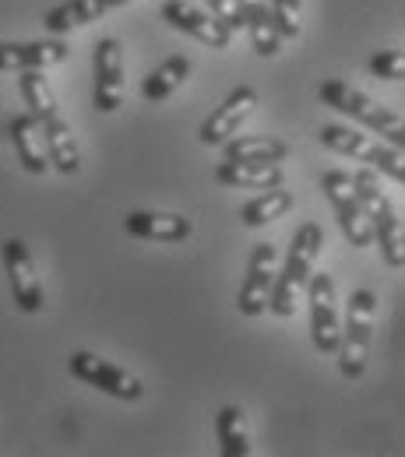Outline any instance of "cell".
Returning <instances> with one entry per match:
<instances>
[{
	"label": "cell",
	"instance_id": "cell-23",
	"mask_svg": "<svg viewBox=\"0 0 405 457\" xmlns=\"http://www.w3.org/2000/svg\"><path fill=\"white\" fill-rule=\"evenodd\" d=\"M215 436H219V451L223 457H247L250 454V429L247 419L236 404H226L215 415Z\"/></svg>",
	"mask_w": 405,
	"mask_h": 457
},
{
	"label": "cell",
	"instance_id": "cell-7",
	"mask_svg": "<svg viewBox=\"0 0 405 457\" xmlns=\"http://www.w3.org/2000/svg\"><path fill=\"white\" fill-rule=\"evenodd\" d=\"M310 295V338L321 355H335L339 338H342V320H339V295H335V278L328 271L310 275L307 282Z\"/></svg>",
	"mask_w": 405,
	"mask_h": 457
},
{
	"label": "cell",
	"instance_id": "cell-21",
	"mask_svg": "<svg viewBox=\"0 0 405 457\" xmlns=\"http://www.w3.org/2000/svg\"><path fill=\"white\" fill-rule=\"evenodd\" d=\"M187 74H190V60L183 57V54H173V57H166L141 81V96L148 103H166L176 88L187 81Z\"/></svg>",
	"mask_w": 405,
	"mask_h": 457
},
{
	"label": "cell",
	"instance_id": "cell-14",
	"mask_svg": "<svg viewBox=\"0 0 405 457\" xmlns=\"http://www.w3.org/2000/svg\"><path fill=\"white\" fill-rule=\"evenodd\" d=\"M67 57H71V46L60 36L36 39V43H0V71H46Z\"/></svg>",
	"mask_w": 405,
	"mask_h": 457
},
{
	"label": "cell",
	"instance_id": "cell-5",
	"mask_svg": "<svg viewBox=\"0 0 405 457\" xmlns=\"http://www.w3.org/2000/svg\"><path fill=\"white\" fill-rule=\"evenodd\" d=\"M317 137H321L325 148L342 152V155H352L356 162H370L374 170H381L384 176L399 179V183L405 187V152H399L395 145L370 141L367 134H356L352 127H342V123H325Z\"/></svg>",
	"mask_w": 405,
	"mask_h": 457
},
{
	"label": "cell",
	"instance_id": "cell-13",
	"mask_svg": "<svg viewBox=\"0 0 405 457\" xmlns=\"http://www.w3.org/2000/svg\"><path fill=\"white\" fill-rule=\"evenodd\" d=\"M163 18L173 25L176 32H183V36H190V39L212 46V50H226L232 43V32L215 14H208V11H201V7H194L187 0H166L163 4Z\"/></svg>",
	"mask_w": 405,
	"mask_h": 457
},
{
	"label": "cell",
	"instance_id": "cell-18",
	"mask_svg": "<svg viewBox=\"0 0 405 457\" xmlns=\"http://www.w3.org/2000/svg\"><path fill=\"white\" fill-rule=\"evenodd\" d=\"M123 228L138 239H156V243H180L194 232V222L183 215H163V212H131L123 219Z\"/></svg>",
	"mask_w": 405,
	"mask_h": 457
},
{
	"label": "cell",
	"instance_id": "cell-27",
	"mask_svg": "<svg viewBox=\"0 0 405 457\" xmlns=\"http://www.w3.org/2000/svg\"><path fill=\"white\" fill-rule=\"evenodd\" d=\"M300 4L303 0H272V18L283 39H296L300 36Z\"/></svg>",
	"mask_w": 405,
	"mask_h": 457
},
{
	"label": "cell",
	"instance_id": "cell-17",
	"mask_svg": "<svg viewBox=\"0 0 405 457\" xmlns=\"http://www.w3.org/2000/svg\"><path fill=\"white\" fill-rule=\"evenodd\" d=\"M43 141H46V155H50V170H57L60 176H74L81 172V152L74 145V134L67 127V120L60 113L39 120Z\"/></svg>",
	"mask_w": 405,
	"mask_h": 457
},
{
	"label": "cell",
	"instance_id": "cell-4",
	"mask_svg": "<svg viewBox=\"0 0 405 457\" xmlns=\"http://www.w3.org/2000/svg\"><path fill=\"white\" fill-rule=\"evenodd\" d=\"M374 313H377V295L370 288H356L349 295L346 320H342V338H339V370L346 380H359L367 373L370 342H374Z\"/></svg>",
	"mask_w": 405,
	"mask_h": 457
},
{
	"label": "cell",
	"instance_id": "cell-1",
	"mask_svg": "<svg viewBox=\"0 0 405 457\" xmlns=\"http://www.w3.org/2000/svg\"><path fill=\"white\" fill-rule=\"evenodd\" d=\"M325 246V236L317 222H303V226L292 232L290 253H286V264L283 271L275 275V286H272V299H268V310L275 317H292L296 306H300V295L307 292V282L314 275V261Z\"/></svg>",
	"mask_w": 405,
	"mask_h": 457
},
{
	"label": "cell",
	"instance_id": "cell-26",
	"mask_svg": "<svg viewBox=\"0 0 405 457\" xmlns=\"http://www.w3.org/2000/svg\"><path fill=\"white\" fill-rule=\"evenodd\" d=\"M370 74L388 78V81H405V50H381L370 57Z\"/></svg>",
	"mask_w": 405,
	"mask_h": 457
},
{
	"label": "cell",
	"instance_id": "cell-6",
	"mask_svg": "<svg viewBox=\"0 0 405 457\" xmlns=\"http://www.w3.org/2000/svg\"><path fill=\"white\" fill-rule=\"evenodd\" d=\"M321 190L328 194V201H332V208H335V219H339V226H342V236H346L356 250L370 246V243H374V228H370V219H367V212H363V201H359V194H356V187H352V176L342 170L325 172V176H321Z\"/></svg>",
	"mask_w": 405,
	"mask_h": 457
},
{
	"label": "cell",
	"instance_id": "cell-20",
	"mask_svg": "<svg viewBox=\"0 0 405 457\" xmlns=\"http://www.w3.org/2000/svg\"><path fill=\"white\" fill-rule=\"evenodd\" d=\"M106 11H110V7H106L103 0H63L54 11H46L43 25H46L50 36H63V32H74V29H81V25L99 21Z\"/></svg>",
	"mask_w": 405,
	"mask_h": 457
},
{
	"label": "cell",
	"instance_id": "cell-10",
	"mask_svg": "<svg viewBox=\"0 0 405 457\" xmlns=\"http://www.w3.org/2000/svg\"><path fill=\"white\" fill-rule=\"evenodd\" d=\"M275 264H279V250L272 243H257L247 264V278L240 286L236 306L243 317H261L268 313V299H272V286H275Z\"/></svg>",
	"mask_w": 405,
	"mask_h": 457
},
{
	"label": "cell",
	"instance_id": "cell-3",
	"mask_svg": "<svg viewBox=\"0 0 405 457\" xmlns=\"http://www.w3.org/2000/svg\"><path fill=\"white\" fill-rule=\"evenodd\" d=\"M317 96H321L325 106H332V110H339V113L352 116L356 123H363L367 130L381 134L388 145H395L399 152H405V120L399 113H392L388 106L374 103L370 96H363L359 88H352V85L339 81V78L325 81V85L317 88Z\"/></svg>",
	"mask_w": 405,
	"mask_h": 457
},
{
	"label": "cell",
	"instance_id": "cell-24",
	"mask_svg": "<svg viewBox=\"0 0 405 457\" xmlns=\"http://www.w3.org/2000/svg\"><path fill=\"white\" fill-rule=\"evenodd\" d=\"M290 208H292V194H290V190H283V187H272L268 194H261V197H254L250 204H243V212H240V222H243L247 228H261V226H268V222H275V219H283Z\"/></svg>",
	"mask_w": 405,
	"mask_h": 457
},
{
	"label": "cell",
	"instance_id": "cell-2",
	"mask_svg": "<svg viewBox=\"0 0 405 457\" xmlns=\"http://www.w3.org/2000/svg\"><path fill=\"white\" fill-rule=\"evenodd\" d=\"M352 187L363 201V212L370 219L374 228V243L381 246V257L388 268H405V222L399 219L392 197L384 194L381 179L374 170H359L352 172Z\"/></svg>",
	"mask_w": 405,
	"mask_h": 457
},
{
	"label": "cell",
	"instance_id": "cell-15",
	"mask_svg": "<svg viewBox=\"0 0 405 457\" xmlns=\"http://www.w3.org/2000/svg\"><path fill=\"white\" fill-rule=\"evenodd\" d=\"M7 137L18 152V162L21 170L32 172V176H43L50 172V155H46V141H43V130H39V120L32 113H18L7 120Z\"/></svg>",
	"mask_w": 405,
	"mask_h": 457
},
{
	"label": "cell",
	"instance_id": "cell-8",
	"mask_svg": "<svg viewBox=\"0 0 405 457\" xmlns=\"http://www.w3.org/2000/svg\"><path fill=\"white\" fill-rule=\"evenodd\" d=\"M67 370H71L74 380H81V384H89V387H96V391H103V395H110V398L138 401L145 395V387H141V380H138L134 373L120 370L114 362L92 355V352H74V355L67 359Z\"/></svg>",
	"mask_w": 405,
	"mask_h": 457
},
{
	"label": "cell",
	"instance_id": "cell-28",
	"mask_svg": "<svg viewBox=\"0 0 405 457\" xmlns=\"http://www.w3.org/2000/svg\"><path fill=\"white\" fill-rule=\"evenodd\" d=\"M208 7H212V14L230 29V32H236V29H243V18H240V7H236V0H205Z\"/></svg>",
	"mask_w": 405,
	"mask_h": 457
},
{
	"label": "cell",
	"instance_id": "cell-11",
	"mask_svg": "<svg viewBox=\"0 0 405 457\" xmlns=\"http://www.w3.org/2000/svg\"><path fill=\"white\" fill-rule=\"evenodd\" d=\"M254 110H257V92H254L250 85H236L230 96L215 106V113L201 123V130H198L201 145H208V148H223L232 134L250 120Z\"/></svg>",
	"mask_w": 405,
	"mask_h": 457
},
{
	"label": "cell",
	"instance_id": "cell-22",
	"mask_svg": "<svg viewBox=\"0 0 405 457\" xmlns=\"http://www.w3.org/2000/svg\"><path fill=\"white\" fill-rule=\"evenodd\" d=\"M226 159L230 162H283L290 155V145L279 137H230L226 145Z\"/></svg>",
	"mask_w": 405,
	"mask_h": 457
},
{
	"label": "cell",
	"instance_id": "cell-19",
	"mask_svg": "<svg viewBox=\"0 0 405 457\" xmlns=\"http://www.w3.org/2000/svg\"><path fill=\"white\" fill-rule=\"evenodd\" d=\"M215 179L223 187H236V190H272L283 187V166L279 162H223L215 170Z\"/></svg>",
	"mask_w": 405,
	"mask_h": 457
},
{
	"label": "cell",
	"instance_id": "cell-29",
	"mask_svg": "<svg viewBox=\"0 0 405 457\" xmlns=\"http://www.w3.org/2000/svg\"><path fill=\"white\" fill-rule=\"evenodd\" d=\"M103 4H106V7L114 11V7H123V4H131V0H103Z\"/></svg>",
	"mask_w": 405,
	"mask_h": 457
},
{
	"label": "cell",
	"instance_id": "cell-16",
	"mask_svg": "<svg viewBox=\"0 0 405 457\" xmlns=\"http://www.w3.org/2000/svg\"><path fill=\"white\" fill-rule=\"evenodd\" d=\"M236 7H240V18H243V29L250 32V43H254L257 57H275L283 50V36L275 29L272 4L268 0H236Z\"/></svg>",
	"mask_w": 405,
	"mask_h": 457
},
{
	"label": "cell",
	"instance_id": "cell-9",
	"mask_svg": "<svg viewBox=\"0 0 405 457\" xmlns=\"http://www.w3.org/2000/svg\"><path fill=\"white\" fill-rule=\"evenodd\" d=\"M4 271H7L11 295L21 313H39L46 306L43 282H39V271H36V261H32V250L25 246V239H18V236L4 239Z\"/></svg>",
	"mask_w": 405,
	"mask_h": 457
},
{
	"label": "cell",
	"instance_id": "cell-12",
	"mask_svg": "<svg viewBox=\"0 0 405 457\" xmlns=\"http://www.w3.org/2000/svg\"><path fill=\"white\" fill-rule=\"evenodd\" d=\"M92 71H96V88H92V106L99 113H116L123 106V50L116 39H99L96 43V57H92Z\"/></svg>",
	"mask_w": 405,
	"mask_h": 457
},
{
	"label": "cell",
	"instance_id": "cell-25",
	"mask_svg": "<svg viewBox=\"0 0 405 457\" xmlns=\"http://www.w3.org/2000/svg\"><path fill=\"white\" fill-rule=\"evenodd\" d=\"M18 74H21L18 78V92H21L25 106H29V113L36 116V120H46V116L60 113L57 96H54L50 81L43 78V71H18Z\"/></svg>",
	"mask_w": 405,
	"mask_h": 457
}]
</instances>
